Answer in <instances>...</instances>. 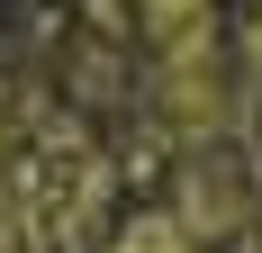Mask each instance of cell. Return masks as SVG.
Returning <instances> with one entry per match:
<instances>
[{
    "instance_id": "6da1fadb",
    "label": "cell",
    "mask_w": 262,
    "mask_h": 253,
    "mask_svg": "<svg viewBox=\"0 0 262 253\" xmlns=\"http://www.w3.org/2000/svg\"><path fill=\"white\" fill-rule=\"evenodd\" d=\"M172 217H181L199 244H208V235H235L244 217H253V199H244V172L226 163V154H190L181 190H172Z\"/></svg>"
},
{
    "instance_id": "7a4b0ae2",
    "label": "cell",
    "mask_w": 262,
    "mask_h": 253,
    "mask_svg": "<svg viewBox=\"0 0 262 253\" xmlns=\"http://www.w3.org/2000/svg\"><path fill=\"white\" fill-rule=\"evenodd\" d=\"M108 253H208V244H199L172 208H145V217H127V226L108 235Z\"/></svg>"
}]
</instances>
